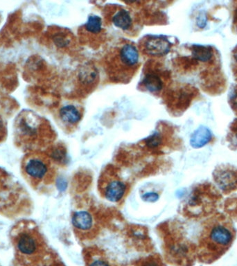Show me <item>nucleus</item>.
<instances>
[{
    "instance_id": "nucleus-1",
    "label": "nucleus",
    "mask_w": 237,
    "mask_h": 266,
    "mask_svg": "<svg viewBox=\"0 0 237 266\" xmlns=\"http://www.w3.org/2000/svg\"><path fill=\"white\" fill-rule=\"evenodd\" d=\"M10 235L18 265L41 266L47 254V247L36 224L21 220L13 227Z\"/></svg>"
},
{
    "instance_id": "nucleus-2",
    "label": "nucleus",
    "mask_w": 237,
    "mask_h": 266,
    "mask_svg": "<svg viewBox=\"0 0 237 266\" xmlns=\"http://www.w3.org/2000/svg\"><path fill=\"white\" fill-rule=\"evenodd\" d=\"M235 237L232 224L222 215H216L207 220L199 241L198 258L211 263L217 260L231 247Z\"/></svg>"
},
{
    "instance_id": "nucleus-3",
    "label": "nucleus",
    "mask_w": 237,
    "mask_h": 266,
    "mask_svg": "<svg viewBox=\"0 0 237 266\" xmlns=\"http://www.w3.org/2000/svg\"><path fill=\"white\" fill-rule=\"evenodd\" d=\"M27 194L18 180L0 168V214L13 216L27 207Z\"/></svg>"
},
{
    "instance_id": "nucleus-4",
    "label": "nucleus",
    "mask_w": 237,
    "mask_h": 266,
    "mask_svg": "<svg viewBox=\"0 0 237 266\" xmlns=\"http://www.w3.org/2000/svg\"><path fill=\"white\" fill-rule=\"evenodd\" d=\"M22 174L29 185L36 189L50 184L54 173L47 158L32 154L27 155L23 160Z\"/></svg>"
},
{
    "instance_id": "nucleus-5",
    "label": "nucleus",
    "mask_w": 237,
    "mask_h": 266,
    "mask_svg": "<svg viewBox=\"0 0 237 266\" xmlns=\"http://www.w3.org/2000/svg\"><path fill=\"white\" fill-rule=\"evenodd\" d=\"M139 52L133 44L126 43L116 50L113 56V67H120L122 78H130L139 63Z\"/></svg>"
},
{
    "instance_id": "nucleus-6",
    "label": "nucleus",
    "mask_w": 237,
    "mask_h": 266,
    "mask_svg": "<svg viewBox=\"0 0 237 266\" xmlns=\"http://www.w3.org/2000/svg\"><path fill=\"white\" fill-rule=\"evenodd\" d=\"M171 48V43L162 36H149L145 40L143 49L147 54L154 56L167 55Z\"/></svg>"
},
{
    "instance_id": "nucleus-7",
    "label": "nucleus",
    "mask_w": 237,
    "mask_h": 266,
    "mask_svg": "<svg viewBox=\"0 0 237 266\" xmlns=\"http://www.w3.org/2000/svg\"><path fill=\"white\" fill-rule=\"evenodd\" d=\"M215 180L219 186L220 188L226 192L236 189L237 174L234 171L221 170L217 173Z\"/></svg>"
},
{
    "instance_id": "nucleus-8",
    "label": "nucleus",
    "mask_w": 237,
    "mask_h": 266,
    "mask_svg": "<svg viewBox=\"0 0 237 266\" xmlns=\"http://www.w3.org/2000/svg\"><path fill=\"white\" fill-rule=\"evenodd\" d=\"M126 185L120 180H114L110 182L105 189V198L112 203H116L123 198L125 194Z\"/></svg>"
},
{
    "instance_id": "nucleus-9",
    "label": "nucleus",
    "mask_w": 237,
    "mask_h": 266,
    "mask_svg": "<svg viewBox=\"0 0 237 266\" xmlns=\"http://www.w3.org/2000/svg\"><path fill=\"white\" fill-rule=\"evenodd\" d=\"M211 138V131L207 127L204 126L198 127L191 136V146L194 149H199L209 143Z\"/></svg>"
},
{
    "instance_id": "nucleus-10",
    "label": "nucleus",
    "mask_w": 237,
    "mask_h": 266,
    "mask_svg": "<svg viewBox=\"0 0 237 266\" xmlns=\"http://www.w3.org/2000/svg\"><path fill=\"white\" fill-rule=\"evenodd\" d=\"M92 216L87 211H77L73 215L72 224L76 228L88 230L92 227Z\"/></svg>"
},
{
    "instance_id": "nucleus-11",
    "label": "nucleus",
    "mask_w": 237,
    "mask_h": 266,
    "mask_svg": "<svg viewBox=\"0 0 237 266\" xmlns=\"http://www.w3.org/2000/svg\"><path fill=\"white\" fill-rule=\"evenodd\" d=\"M62 121L68 124L74 125L81 119V114L74 105H70L63 107L60 111Z\"/></svg>"
},
{
    "instance_id": "nucleus-12",
    "label": "nucleus",
    "mask_w": 237,
    "mask_h": 266,
    "mask_svg": "<svg viewBox=\"0 0 237 266\" xmlns=\"http://www.w3.org/2000/svg\"><path fill=\"white\" fill-rule=\"evenodd\" d=\"M142 84L148 91L152 93L159 92L163 87L161 78L155 73L147 74L142 81Z\"/></svg>"
},
{
    "instance_id": "nucleus-13",
    "label": "nucleus",
    "mask_w": 237,
    "mask_h": 266,
    "mask_svg": "<svg viewBox=\"0 0 237 266\" xmlns=\"http://www.w3.org/2000/svg\"><path fill=\"white\" fill-rule=\"evenodd\" d=\"M112 23L118 28L125 31L130 29L133 24L130 14L124 9L118 11L116 14L114 15L112 18Z\"/></svg>"
},
{
    "instance_id": "nucleus-14",
    "label": "nucleus",
    "mask_w": 237,
    "mask_h": 266,
    "mask_svg": "<svg viewBox=\"0 0 237 266\" xmlns=\"http://www.w3.org/2000/svg\"><path fill=\"white\" fill-rule=\"evenodd\" d=\"M79 77L80 81L84 84H91L97 77V72L93 67H83L80 72Z\"/></svg>"
},
{
    "instance_id": "nucleus-15",
    "label": "nucleus",
    "mask_w": 237,
    "mask_h": 266,
    "mask_svg": "<svg viewBox=\"0 0 237 266\" xmlns=\"http://www.w3.org/2000/svg\"><path fill=\"white\" fill-rule=\"evenodd\" d=\"M102 22L101 18L96 16H91L85 24V29L92 34H98L101 31Z\"/></svg>"
},
{
    "instance_id": "nucleus-16",
    "label": "nucleus",
    "mask_w": 237,
    "mask_h": 266,
    "mask_svg": "<svg viewBox=\"0 0 237 266\" xmlns=\"http://www.w3.org/2000/svg\"><path fill=\"white\" fill-rule=\"evenodd\" d=\"M50 156L57 163L64 164L67 161L66 152L62 148L58 147L53 149Z\"/></svg>"
},
{
    "instance_id": "nucleus-17",
    "label": "nucleus",
    "mask_w": 237,
    "mask_h": 266,
    "mask_svg": "<svg viewBox=\"0 0 237 266\" xmlns=\"http://www.w3.org/2000/svg\"><path fill=\"white\" fill-rule=\"evenodd\" d=\"M136 266H165L158 256H149L137 262Z\"/></svg>"
},
{
    "instance_id": "nucleus-18",
    "label": "nucleus",
    "mask_w": 237,
    "mask_h": 266,
    "mask_svg": "<svg viewBox=\"0 0 237 266\" xmlns=\"http://www.w3.org/2000/svg\"><path fill=\"white\" fill-rule=\"evenodd\" d=\"M146 145L150 149H155L159 147L162 143V138L158 132H155L152 136L145 140Z\"/></svg>"
},
{
    "instance_id": "nucleus-19",
    "label": "nucleus",
    "mask_w": 237,
    "mask_h": 266,
    "mask_svg": "<svg viewBox=\"0 0 237 266\" xmlns=\"http://www.w3.org/2000/svg\"><path fill=\"white\" fill-rule=\"evenodd\" d=\"M54 41L56 46L62 47V48L68 46L70 42V39L66 36L62 35V34H58L54 36Z\"/></svg>"
},
{
    "instance_id": "nucleus-20",
    "label": "nucleus",
    "mask_w": 237,
    "mask_h": 266,
    "mask_svg": "<svg viewBox=\"0 0 237 266\" xmlns=\"http://www.w3.org/2000/svg\"><path fill=\"white\" fill-rule=\"evenodd\" d=\"M229 104L237 116V85L231 90L229 96Z\"/></svg>"
},
{
    "instance_id": "nucleus-21",
    "label": "nucleus",
    "mask_w": 237,
    "mask_h": 266,
    "mask_svg": "<svg viewBox=\"0 0 237 266\" xmlns=\"http://www.w3.org/2000/svg\"><path fill=\"white\" fill-rule=\"evenodd\" d=\"M142 199L149 203H154L159 199V195L155 192L146 193L142 196Z\"/></svg>"
},
{
    "instance_id": "nucleus-22",
    "label": "nucleus",
    "mask_w": 237,
    "mask_h": 266,
    "mask_svg": "<svg viewBox=\"0 0 237 266\" xmlns=\"http://www.w3.org/2000/svg\"><path fill=\"white\" fill-rule=\"evenodd\" d=\"M232 71L235 79L237 81V46L232 52Z\"/></svg>"
},
{
    "instance_id": "nucleus-23",
    "label": "nucleus",
    "mask_w": 237,
    "mask_h": 266,
    "mask_svg": "<svg viewBox=\"0 0 237 266\" xmlns=\"http://www.w3.org/2000/svg\"><path fill=\"white\" fill-rule=\"evenodd\" d=\"M56 185H57L58 189L60 191H64L67 189V182L66 180L63 178H59L56 182Z\"/></svg>"
},
{
    "instance_id": "nucleus-24",
    "label": "nucleus",
    "mask_w": 237,
    "mask_h": 266,
    "mask_svg": "<svg viewBox=\"0 0 237 266\" xmlns=\"http://www.w3.org/2000/svg\"><path fill=\"white\" fill-rule=\"evenodd\" d=\"M90 266H110L109 264L107 263L105 260H97L95 261L92 262L90 264Z\"/></svg>"
}]
</instances>
